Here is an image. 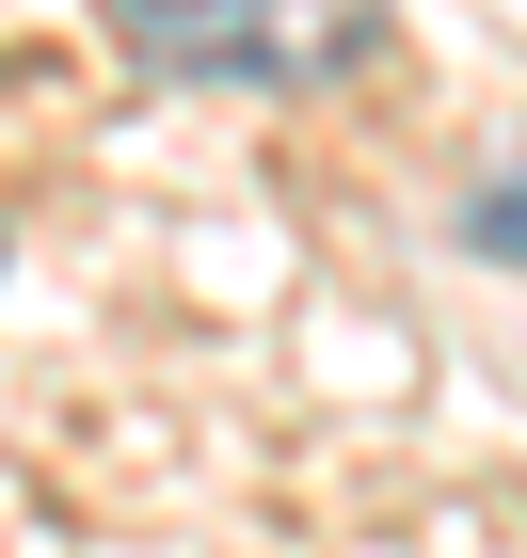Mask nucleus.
<instances>
[{"instance_id": "obj_1", "label": "nucleus", "mask_w": 527, "mask_h": 558, "mask_svg": "<svg viewBox=\"0 0 527 558\" xmlns=\"http://www.w3.org/2000/svg\"><path fill=\"white\" fill-rule=\"evenodd\" d=\"M112 33H129V64H160V81H336V64H368V33H384V0H96Z\"/></svg>"}, {"instance_id": "obj_2", "label": "nucleus", "mask_w": 527, "mask_h": 558, "mask_svg": "<svg viewBox=\"0 0 527 558\" xmlns=\"http://www.w3.org/2000/svg\"><path fill=\"white\" fill-rule=\"evenodd\" d=\"M464 240H480L495 271H527V144H512V160L480 175V192H464Z\"/></svg>"}]
</instances>
